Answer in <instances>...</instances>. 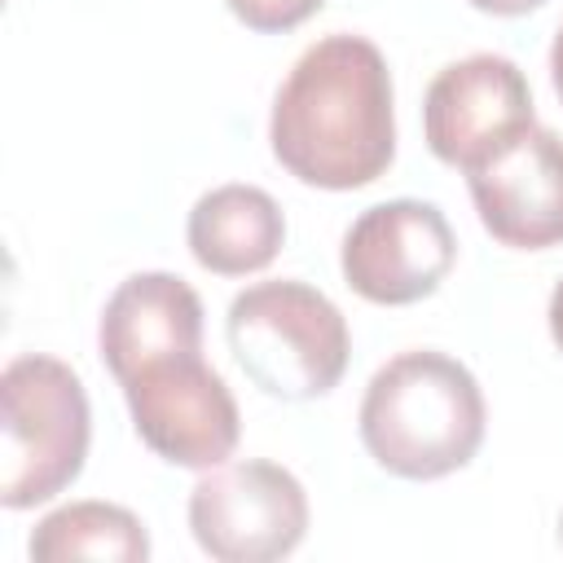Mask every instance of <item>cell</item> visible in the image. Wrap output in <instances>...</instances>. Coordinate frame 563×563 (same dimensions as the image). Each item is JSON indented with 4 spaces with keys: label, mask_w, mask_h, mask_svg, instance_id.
Listing matches in <instances>:
<instances>
[{
    "label": "cell",
    "mask_w": 563,
    "mask_h": 563,
    "mask_svg": "<svg viewBox=\"0 0 563 563\" xmlns=\"http://www.w3.org/2000/svg\"><path fill=\"white\" fill-rule=\"evenodd\" d=\"M35 563H70V559H106V563H141L150 559L145 523L114 501H70L44 515L26 541Z\"/></svg>",
    "instance_id": "cell-12"
},
{
    "label": "cell",
    "mask_w": 563,
    "mask_h": 563,
    "mask_svg": "<svg viewBox=\"0 0 563 563\" xmlns=\"http://www.w3.org/2000/svg\"><path fill=\"white\" fill-rule=\"evenodd\" d=\"M273 158L303 185L361 189L396 158L391 70L374 40L325 35L290 66L268 119Z\"/></svg>",
    "instance_id": "cell-1"
},
{
    "label": "cell",
    "mask_w": 563,
    "mask_h": 563,
    "mask_svg": "<svg viewBox=\"0 0 563 563\" xmlns=\"http://www.w3.org/2000/svg\"><path fill=\"white\" fill-rule=\"evenodd\" d=\"M0 501L40 506L70 488L92 440V409L79 374L57 356H13L0 374Z\"/></svg>",
    "instance_id": "cell-3"
},
{
    "label": "cell",
    "mask_w": 563,
    "mask_h": 563,
    "mask_svg": "<svg viewBox=\"0 0 563 563\" xmlns=\"http://www.w3.org/2000/svg\"><path fill=\"white\" fill-rule=\"evenodd\" d=\"M224 4L242 26L260 35H282V31L303 26L325 0H224Z\"/></svg>",
    "instance_id": "cell-13"
},
{
    "label": "cell",
    "mask_w": 563,
    "mask_h": 563,
    "mask_svg": "<svg viewBox=\"0 0 563 563\" xmlns=\"http://www.w3.org/2000/svg\"><path fill=\"white\" fill-rule=\"evenodd\" d=\"M136 435L172 466L211 471L233 457L242 418L224 378L202 356H176L123 383Z\"/></svg>",
    "instance_id": "cell-7"
},
{
    "label": "cell",
    "mask_w": 563,
    "mask_h": 563,
    "mask_svg": "<svg viewBox=\"0 0 563 563\" xmlns=\"http://www.w3.org/2000/svg\"><path fill=\"white\" fill-rule=\"evenodd\" d=\"M189 251L216 277H246L277 260L286 242V216L273 194L255 185H220L189 211Z\"/></svg>",
    "instance_id": "cell-11"
},
{
    "label": "cell",
    "mask_w": 563,
    "mask_h": 563,
    "mask_svg": "<svg viewBox=\"0 0 563 563\" xmlns=\"http://www.w3.org/2000/svg\"><path fill=\"white\" fill-rule=\"evenodd\" d=\"M229 347L242 374L277 400H317L347 369L343 312L303 282H255L224 317Z\"/></svg>",
    "instance_id": "cell-4"
},
{
    "label": "cell",
    "mask_w": 563,
    "mask_h": 563,
    "mask_svg": "<svg viewBox=\"0 0 563 563\" xmlns=\"http://www.w3.org/2000/svg\"><path fill=\"white\" fill-rule=\"evenodd\" d=\"M550 79H554V92H559V101H563V26H559V35H554V44H550Z\"/></svg>",
    "instance_id": "cell-15"
},
{
    "label": "cell",
    "mask_w": 563,
    "mask_h": 563,
    "mask_svg": "<svg viewBox=\"0 0 563 563\" xmlns=\"http://www.w3.org/2000/svg\"><path fill=\"white\" fill-rule=\"evenodd\" d=\"M457 260V238L435 202L391 198L343 233V282L383 308H405L440 290Z\"/></svg>",
    "instance_id": "cell-6"
},
{
    "label": "cell",
    "mask_w": 563,
    "mask_h": 563,
    "mask_svg": "<svg viewBox=\"0 0 563 563\" xmlns=\"http://www.w3.org/2000/svg\"><path fill=\"white\" fill-rule=\"evenodd\" d=\"M466 4H475L479 13H497V18H519V13L541 9L545 0H466Z\"/></svg>",
    "instance_id": "cell-14"
},
{
    "label": "cell",
    "mask_w": 563,
    "mask_h": 563,
    "mask_svg": "<svg viewBox=\"0 0 563 563\" xmlns=\"http://www.w3.org/2000/svg\"><path fill=\"white\" fill-rule=\"evenodd\" d=\"M550 334H554V343L563 347V282H559L554 295H550Z\"/></svg>",
    "instance_id": "cell-16"
},
{
    "label": "cell",
    "mask_w": 563,
    "mask_h": 563,
    "mask_svg": "<svg viewBox=\"0 0 563 563\" xmlns=\"http://www.w3.org/2000/svg\"><path fill=\"white\" fill-rule=\"evenodd\" d=\"M484 391L475 374L444 352H400L365 387L361 444L400 479H440L462 471L484 444Z\"/></svg>",
    "instance_id": "cell-2"
},
{
    "label": "cell",
    "mask_w": 563,
    "mask_h": 563,
    "mask_svg": "<svg viewBox=\"0 0 563 563\" xmlns=\"http://www.w3.org/2000/svg\"><path fill=\"white\" fill-rule=\"evenodd\" d=\"M97 347L106 369L119 378H136L150 365L198 356L202 352V299L176 273H132L101 308Z\"/></svg>",
    "instance_id": "cell-10"
},
{
    "label": "cell",
    "mask_w": 563,
    "mask_h": 563,
    "mask_svg": "<svg viewBox=\"0 0 563 563\" xmlns=\"http://www.w3.org/2000/svg\"><path fill=\"white\" fill-rule=\"evenodd\" d=\"M537 123L523 70L501 53H471L449 62L422 101V132L440 163L457 172L484 167L519 132Z\"/></svg>",
    "instance_id": "cell-8"
},
{
    "label": "cell",
    "mask_w": 563,
    "mask_h": 563,
    "mask_svg": "<svg viewBox=\"0 0 563 563\" xmlns=\"http://www.w3.org/2000/svg\"><path fill=\"white\" fill-rule=\"evenodd\" d=\"M189 532L220 563L286 559L308 532L303 484L277 462H220L189 488Z\"/></svg>",
    "instance_id": "cell-5"
},
{
    "label": "cell",
    "mask_w": 563,
    "mask_h": 563,
    "mask_svg": "<svg viewBox=\"0 0 563 563\" xmlns=\"http://www.w3.org/2000/svg\"><path fill=\"white\" fill-rule=\"evenodd\" d=\"M479 224L515 251L563 242V136L550 128L519 132L484 167L466 172Z\"/></svg>",
    "instance_id": "cell-9"
},
{
    "label": "cell",
    "mask_w": 563,
    "mask_h": 563,
    "mask_svg": "<svg viewBox=\"0 0 563 563\" xmlns=\"http://www.w3.org/2000/svg\"><path fill=\"white\" fill-rule=\"evenodd\" d=\"M559 545H563V519H559Z\"/></svg>",
    "instance_id": "cell-17"
}]
</instances>
